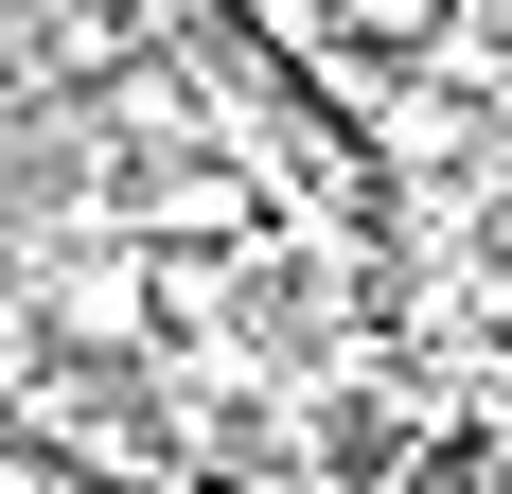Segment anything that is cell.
Wrapping results in <instances>:
<instances>
[{
    "label": "cell",
    "instance_id": "6da1fadb",
    "mask_svg": "<svg viewBox=\"0 0 512 494\" xmlns=\"http://www.w3.org/2000/svg\"><path fill=\"white\" fill-rule=\"evenodd\" d=\"M336 36L389 71V53H442V36H460V0H336Z\"/></svg>",
    "mask_w": 512,
    "mask_h": 494
},
{
    "label": "cell",
    "instance_id": "7a4b0ae2",
    "mask_svg": "<svg viewBox=\"0 0 512 494\" xmlns=\"http://www.w3.org/2000/svg\"><path fill=\"white\" fill-rule=\"evenodd\" d=\"M0 494H71V477H53V459H0Z\"/></svg>",
    "mask_w": 512,
    "mask_h": 494
},
{
    "label": "cell",
    "instance_id": "3957f363",
    "mask_svg": "<svg viewBox=\"0 0 512 494\" xmlns=\"http://www.w3.org/2000/svg\"><path fill=\"white\" fill-rule=\"evenodd\" d=\"M460 494H512V459H477V477H460Z\"/></svg>",
    "mask_w": 512,
    "mask_h": 494
}]
</instances>
